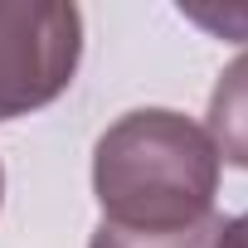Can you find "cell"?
Instances as JSON below:
<instances>
[{"instance_id": "obj_1", "label": "cell", "mask_w": 248, "mask_h": 248, "mask_svg": "<svg viewBox=\"0 0 248 248\" xmlns=\"http://www.w3.org/2000/svg\"><path fill=\"white\" fill-rule=\"evenodd\" d=\"M93 190L117 229H185L209 219L219 151L200 122L170 107H141L97 137Z\"/></svg>"}, {"instance_id": "obj_2", "label": "cell", "mask_w": 248, "mask_h": 248, "mask_svg": "<svg viewBox=\"0 0 248 248\" xmlns=\"http://www.w3.org/2000/svg\"><path fill=\"white\" fill-rule=\"evenodd\" d=\"M83 59L78 5H0V122L68 93Z\"/></svg>"}, {"instance_id": "obj_3", "label": "cell", "mask_w": 248, "mask_h": 248, "mask_svg": "<svg viewBox=\"0 0 248 248\" xmlns=\"http://www.w3.org/2000/svg\"><path fill=\"white\" fill-rule=\"evenodd\" d=\"M209 141L219 161L248 170V54H238L209 93Z\"/></svg>"}, {"instance_id": "obj_4", "label": "cell", "mask_w": 248, "mask_h": 248, "mask_svg": "<svg viewBox=\"0 0 248 248\" xmlns=\"http://www.w3.org/2000/svg\"><path fill=\"white\" fill-rule=\"evenodd\" d=\"M219 229L224 219L209 214L200 224H185V229H117V224H97L88 248H219Z\"/></svg>"}, {"instance_id": "obj_5", "label": "cell", "mask_w": 248, "mask_h": 248, "mask_svg": "<svg viewBox=\"0 0 248 248\" xmlns=\"http://www.w3.org/2000/svg\"><path fill=\"white\" fill-rule=\"evenodd\" d=\"M219 248H248V214L224 219V229H219Z\"/></svg>"}, {"instance_id": "obj_6", "label": "cell", "mask_w": 248, "mask_h": 248, "mask_svg": "<svg viewBox=\"0 0 248 248\" xmlns=\"http://www.w3.org/2000/svg\"><path fill=\"white\" fill-rule=\"evenodd\" d=\"M0 200H5V170H0Z\"/></svg>"}]
</instances>
